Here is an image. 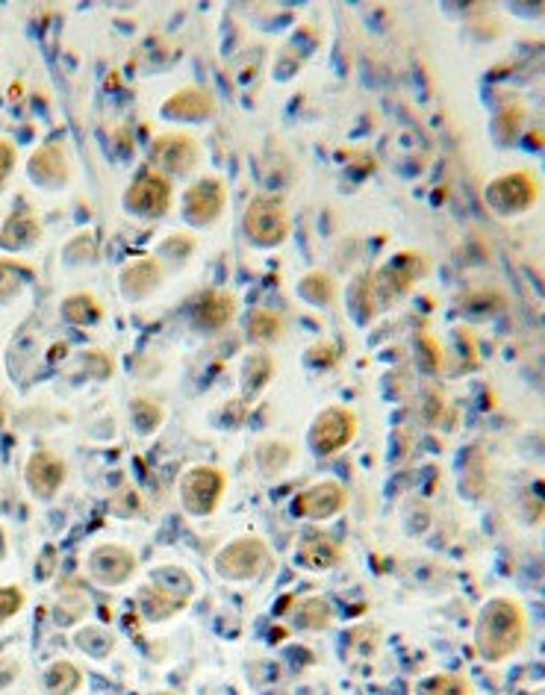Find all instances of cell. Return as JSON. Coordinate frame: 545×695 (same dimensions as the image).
Listing matches in <instances>:
<instances>
[{
    "instance_id": "cell-1",
    "label": "cell",
    "mask_w": 545,
    "mask_h": 695,
    "mask_svg": "<svg viewBox=\"0 0 545 695\" xmlns=\"http://www.w3.org/2000/svg\"><path fill=\"white\" fill-rule=\"evenodd\" d=\"M478 651L484 660L501 663L513 657L525 642V613L513 598H492L478 616L475 628Z\"/></svg>"
},
{
    "instance_id": "cell-2",
    "label": "cell",
    "mask_w": 545,
    "mask_h": 695,
    "mask_svg": "<svg viewBox=\"0 0 545 695\" xmlns=\"http://www.w3.org/2000/svg\"><path fill=\"white\" fill-rule=\"evenodd\" d=\"M245 236L257 248H277L289 236V213L280 195H260L245 210Z\"/></svg>"
},
{
    "instance_id": "cell-3",
    "label": "cell",
    "mask_w": 545,
    "mask_h": 695,
    "mask_svg": "<svg viewBox=\"0 0 545 695\" xmlns=\"http://www.w3.org/2000/svg\"><path fill=\"white\" fill-rule=\"evenodd\" d=\"M269 569V545L260 536H242L221 548L216 557V572L227 581H251Z\"/></svg>"
},
{
    "instance_id": "cell-4",
    "label": "cell",
    "mask_w": 545,
    "mask_h": 695,
    "mask_svg": "<svg viewBox=\"0 0 545 695\" xmlns=\"http://www.w3.org/2000/svg\"><path fill=\"white\" fill-rule=\"evenodd\" d=\"M221 495H224V475L216 466H195L180 481V501L189 516L216 513Z\"/></svg>"
},
{
    "instance_id": "cell-5",
    "label": "cell",
    "mask_w": 545,
    "mask_h": 695,
    "mask_svg": "<svg viewBox=\"0 0 545 695\" xmlns=\"http://www.w3.org/2000/svg\"><path fill=\"white\" fill-rule=\"evenodd\" d=\"M425 268H428V260L422 254H398L369 283H372L375 295H381L383 301H398L413 289V283L422 274H428Z\"/></svg>"
},
{
    "instance_id": "cell-6",
    "label": "cell",
    "mask_w": 545,
    "mask_h": 695,
    "mask_svg": "<svg viewBox=\"0 0 545 695\" xmlns=\"http://www.w3.org/2000/svg\"><path fill=\"white\" fill-rule=\"evenodd\" d=\"M537 180L525 171H513V174H501L498 180H492L487 186V204L498 215H516L525 213L534 201H537Z\"/></svg>"
},
{
    "instance_id": "cell-7",
    "label": "cell",
    "mask_w": 545,
    "mask_h": 695,
    "mask_svg": "<svg viewBox=\"0 0 545 695\" xmlns=\"http://www.w3.org/2000/svg\"><path fill=\"white\" fill-rule=\"evenodd\" d=\"M357 436V416L348 407H327L310 428V445L316 454H336Z\"/></svg>"
},
{
    "instance_id": "cell-8",
    "label": "cell",
    "mask_w": 545,
    "mask_h": 695,
    "mask_svg": "<svg viewBox=\"0 0 545 695\" xmlns=\"http://www.w3.org/2000/svg\"><path fill=\"white\" fill-rule=\"evenodd\" d=\"M124 207L130 213L145 215V218H160L171 207V180L165 177L163 171L142 174L124 192Z\"/></svg>"
},
{
    "instance_id": "cell-9",
    "label": "cell",
    "mask_w": 545,
    "mask_h": 695,
    "mask_svg": "<svg viewBox=\"0 0 545 695\" xmlns=\"http://www.w3.org/2000/svg\"><path fill=\"white\" fill-rule=\"evenodd\" d=\"M227 189L218 177H204L192 183L183 195V215L192 227H210L224 213Z\"/></svg>"
},
{
    "instance_id": "cell-10",
    "label": "cell",
    "mask_w": 545,
    "mask_h": 695,
    "mask_svg": "<svg viewBox=\"0 0 545 695\" xmlns=\"http://www.w3.org/2000/svg\"><path fill=\"white\" fill-rule=\"evenodd\" d=\"M201 148L189 133H165L154 142V162L165 177H186L198 168Z\"/></svg>"
},
{
    "instance_id": "cell-11",
    "label": "cell",
    "mask_w": 545,
    "mask_h": 695,
    "mask_svg": "<svg viewBox=\"0 0 545 695\" xmlns=\"http://www.w3.org/2000/svg\"><path fill=\"white\" fill-rule=\"evenodd\" d=\"M136 569V557L124 545H98L89 557V575L104 584V587H118L124 584Z\"/></svg>"
},
{
    "instance_id": "cell-12",
    "label": "cell",
    "mask_w": 545,
    "mask_h": 695,
    "mask_svg": "<svg viewBox=\"0 0 545 695\" xmlns=\"http://www.w3.org/2000/svg\"><path fill=\"white\" fill-rule=\"evenodd\" d=\"M342 507H345V489L336 481L316 483V486L304 489L301 495H295V501H292L295 516H304V519H330Z\"/></svg>"
},
{
    "instance_id": "cell-13",
    "label": "cell",
    "mask_w": 545,
    "mask_h": 695,
    "mask_svg": "<svg viewBox=\"0 0 545 695\" xmlns=\"http://www.w3.org/2000/svg\"><path fill=\"white\" fill-rule=\"evenodd\" d=\"M65 463L51 454V451H36L30 460H27V469H24V478H27V486L36 498H54L59 492V486L65 483Z\"/></svg>"
},
{
    "instance_id": "cell-14",
    "label": "cell",
    "mask_w": 545,
    "mask_h": 695,
    "mask_svg": "<svg viewBox=\"0 0 545 695\" xmlns=\"http://www.w3.org/2000/svg\"><path fill=\"white\" fill-rule=\"evenodd\" d=\"M163 112L168 118H174V121H207V118L216 115V101H213L210 92L189 86V89L174 92L165 101Z\"/></svg>"
},
{
    "instance_id": "cell-15",
    "label": "cell",
    "mask_w": 545,
    "mask_h": 695,
    "mask_svg": "<svg viewBox=\"0 0 545 695\" xmlns=\"http://www.w3.org/2000/svg\"><path fill=\"white\" fill-rule=\"evenodd\" d=\"M163 283V266L154 260V257H145V260H136L130 266L121 271L118 277V286L127 298H145L151 295L157 286Z\"/></svg>"
},
{
    "instance_id": "cell-16",
    "label": "cell",
    "mask_w": 545,
    "mask_h": 695,
    "mask_svg": "<svg viewBox=\"0 0 545 695\" xmlns=\"http://www.w3.org/2000/svg\"><path fill=\"white\" fill-rule=\"evenodd\" d=\"M30 174L36 183H45V186H59L68 180V160H65V151L62 145H45L39 148L33 157H30Z\"/></svg>"
},
{
    "instance_id": "cell-17",
    "label": "cell",
    "mask_w": 545,
    "mask_h": 695,
    "mask_svg": "<svg viewBox=\"0 0 545 695\" xmlns=\"http://www.w3.org/2000/svg\"><path fill=\"white\" fill-rule=\"evenodd\" d=\"M42 236V224L30 213H15L6 218L3 230H0V248L6 251H27L30 245H36Z\"/></svg>"
},
{
    "instance_id": "cell-18",
    "label": "cell",
    "mask_w": 545,
    "mask_h": 695,
    "mask_svg": "<svg viewBox=\"0 0 545 695\" xmlns=\"http://www.w3.org/2000/svg\"><path fill=\"white\" fill-rule=\"evenodd\" d=\"M298 557L310 569H330L342 560V545L327 534H307L298 545Z\"/></svg>"
},
{
    "instance_id": "cell-19",
    "label": "cell",
    "mask_w": 545,
    "mask_h": 695,
    "mask_svg": "<svg viewBox=\"0 0 545 695\" xmlns=\"http://www.w3.org/2000/svg\"><path fill=\"white\" fill-rule=\"evenodd\" d=\"M233 316H236V301H233V295H227V292H207V295L201 298L198 310H195V324H198L201 330H218V327L230 324Z\"/></svg>"
},
{
    "instance_id": "cell-20",
    "label": "cell",
    "mask_w": 545,
    "mask_h": 695,
    "mask_svg": "<svg viewBox=\"0 0 545 695\" xmlns=\"http://www.w3.org/2000/svg\"><path fill=\"white\" fill-rule=\"evenodd\" d=\"M139 601H142V610L148 613V619H157V622L174 616L177 610L186 607V595H174V592H168V589L163 587L142 589Z\"/></svg>"
},
{
    "instance_id": "cell-21",
    "label": "cell",
    "mask_w": 545,
    "mask_h": 695,
    "mask_svg": "<svg viewBox=\"0 0 545 695\" xmlns=\"http://www.w3.org/2000/svg\"><path fill=\"white\" fill-rule=\"evenodd\" d=\"M274 375V360L269 354H251L242 369V389L248 395H257Z\"/></svg>"
},
{
    "instance_id": "cell-22",
    "label": "cell",
    "mask_w": 545,
    "mask_h": 695,
    "mask_svg": "<svg viewBox=\"0 0 545 695\" xmlns=\"http://www.w3.org/2000/svg\"><path fill=\"white\" fill-rule=\"evenodd\" d=\"M248 336L257 339V342H274L283 336V316L274 313V310H254L248 316V324H245Z\"/></svg>"
},
{
    "instance_id": "cell-23",
    "label": "cell",
    "mask_w": 545,
    "mask_h": 695,
    "mask_svg": "<svg viewBox=\"0 0 545 695\" xmlns=\"http://www.w3.org/2000/svg\"><path fill=\"white\" fill-rule=\"evenodd\" d=\"M295 619H298V625H301V628L319 631V628H327V625H330L333 610H330V604H327L325 598H307V601H301V604H298Z\"/></svg>"
},
{
    "instance_id": "cell-24",
    "label": "cell",
    "mask_w": 545,
    "mask_h": 695,
    "mask_svg": "<svg viewBox=\"0 0 545 695\" xmlns=\"http://www.w3.org/2000/svg\"><path fill=\"white\" fill-rule=\"evenodd\" d=\"M62 316L68 321H74V324H86V321H98L101 316H104V310H101V304L92 298V295H71V298H65L62 301Z\"/></svg>"
},
{
    "instance_id": "cell-25",
    "label": "cell",
    "mask_w": 545,
    "mask_h": 695,
    "mask_svg": "<svg viewBox=\"0 0 545 695\" xmlns=\"http://www.w3.org/2000/svg\"><path fill=\"white\" fill-rule=\"evenodd\" d=\"M301 295L310 301V304H330L333 301V295H336V286H333V280L327 277V274H322V271H313V274H307L304 280H301Z\"/></svg>"
},
{
    "instance_id": "cell-26",
    "label": "cell",
    "mask_w": 545,
    "mask_h": 695,
    "mask_svg": "<svg viewBox=\"0 0 545 695\" xmlns=\"http://www.w3.org/2000/svg\"><path fill=\"white\" fill-rule=\"evenodd\" d=\"M48 684H51L54 695L74 693L77 684H80V672H77L71 663H54V666L48 669Z\"/></svg>"
},
{
    "instance_id": "cell-27",
    "label": "cell",
    "mask_w": 545,
    "mask_h": 695,
    "mask_svg": "<svg viewBox=\"0 0 545 695\" xmlns=\"http://www.w3.org/2000/svg\"><path fill=\"white\" fill-rule=\"evenodd\" d=\"M24 274H27V268L15 266V263H0V304L12 301L21 292Z\"/></svg>"
},
{
    "instance_id": "cell-28",
    "label": "cell",
    "mask_w": 545,
    "mask_h": 695,
    "mask_svg": "<svg viewBox=\"0 0 545 695\" xmlns=\"http://www.w3.org/2000/svg\"><path fill=\"white\" fill-rule=\"evenodd\" d=\"M133 422H136L142 430H154L160 422H163V410H160L154 401L139 398V401L133 404Z\"/></svg>"
},
{
    "instance_id": "cell-29",
    "label": "cell",
    "mask_w": 545,
    "mask_h": 695,
    "mask_svg": "<svg viewBox=\"0 0 545 695\" xmlns=\"http://www.w3.org/2000/svg\"><path fill=\"white\" fill-rule=\"evenodd\" d=\"M466 684L460 678H451V675H439V678H431L425 684L422 695H466Z\"/></svg>"
},
{
    "instance_id": "cell-30",
    "label": "cell",
    "mask_w": 545,
    "mask_h": 695,
    "mask_svg": "<svg viewBox=\"0 0 545 695\" xmlns=\"http://www.w3.org/2000/svg\"><path fill=\"white\" fill-rule=\"evenodd\" d=\"M24 607V592L18 587H0V625Z\"/></svg>"
},
{
    "instance_id": "cell-31",
    "label": "cell",
    "mask_w": 545,
    "mask_h": 695,
    "mask_svg": "<svg viewBox=\"0 0 545 695\" xmlns=\"http://www.w3.org/2000/svg\"><path fill=\"white\" fill-rule=\"evenodd\" d=\"M15 162H18L15 145H12L9 139H0V189L6 186V180H9V174H12V168H15Z\"/></svg>"
},
{
    "instance_id": "cell-32",
    "label": "cell",
    "mask_w": 545,
    "mask_h": 695,
    "mask_svg": "<svg viewBox=\"0 0 545 695\" xmlns=\"http://www.w3.org/2000/svg\"><path fill=\"white\" fill-rule=\"evenodd\" d=\"M98 640H107L101 631H83L80 637H77V645H83V651H92L95 657H104V654H109V648L107 645H98Z\"/></svg>"
},
{
    "instance_id": "cell-33",
    "label": "cell",
    "mask_w": 545,
    "mask_h": 695,
    "mask_svg": "<svg viewBox=\"0 0 545 695\" xmlns=\"http://www.w3.org/2000/svg\"><path fill=\"white\" fill-rule=\"evenodd\" d=\"M3 419H6V416H3V404H0V428H3Z\"/></svg>"
},
{
    "instance_id": "cell-34",
    "label": "cell",
    "mask_w": 545,
    "mask_h": 695,
    "mask_svg": "<svg viewBox=\"0 0 545 695\" xmlns=\"http://www.w3.org/2000/svg\"><path fill=\"white\" fill-rule=\"evenodd\" d=\"M163 695H168V693H163Z\"/></svg>"
}]
</instances>
